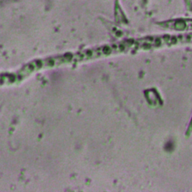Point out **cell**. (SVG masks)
<instances>
[{
	"label": "cell",
	"instance_id": "obj_1",
	"mask_svg": "<svg viewBox=\"0 0 192 192\" xmlns=\"http://www.w3.org/2000/svg\"><path fill=\"white\" fill-rule=\"evenodd\" d=\"M185 2L187 6H189V7L192 6V0H185Z\"/></svg>",
	"mask_w": 192,
	"mask_h": 192
}]
</instances>
